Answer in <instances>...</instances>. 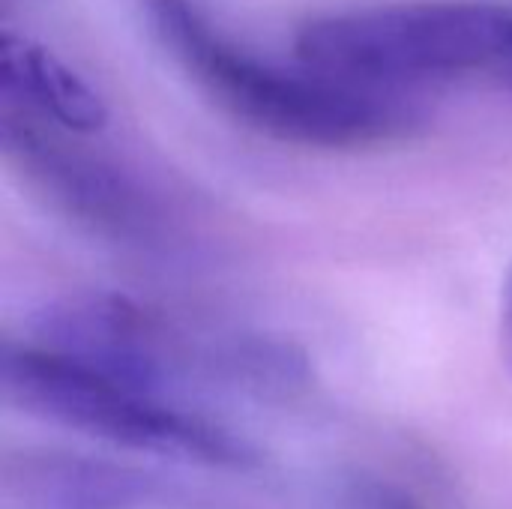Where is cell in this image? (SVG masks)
<instances>
[{
  "mask_svg": "<svg viewBox=\"0 0 512 509\" xmlns=\"http://www.w3.org/2000/svg\"><path fill=\"white\" fill-rule=\"evenodd\" d=\"M336 509H411V504L393 492H387L384 486L378 483H369V486H351L339 501Z\"/></svg>",
  "mask_w": 512,
  "mask_h": 509,
  "instance_id": "cell-6",
  "label": "cell"
},
{
  "mask_svg": "<svg viewBox=\"0 0 512 509\" xmlns=\"http://www.w3.org/2000/svg\"><path fill=\"white\" fill-rule=\"evenodd\" d=\"M3 147L15 168L63 213L117 240L153 234V207L120 168L72 144V132L3 105Z\"/></svg>",
  "mask_w": 512,
  "mask_h": 509,
  "instance_id": "cell-4",
  "label": "cell"
},
{
  "mask_svg": "<svg viewBox=\"0 0 512 509\" xmlns=\"http://www.w3.org/2000/svg\"><path fill=\"white\" fill-rule=\"evenodd\" d=\"M294 51L315 72L375 90L512 72V6L435 0L327 12L297 30Z\"/></svg>",
  "mask_w": 512,
  "mask_h": 509,
  "instance_id": "cell-2",
  "label": "cell"
},
{
  "mask_svg": "<svg viewBox=\"0 0 512 509\" xmlns=\"http://www.w3.org/2000/svg\"><path fill=\"white\" fill-rule=\"evenodd\" d=\"M0 93L3 105L72 135H96L108 123L102 96L72 66L12 30L0 39Z\"/></svg>",
  "mask_w": 512,
  "mask_h": 509,
  "instance_id": "cell-5",
  "label": "cell"
},
{
  "mask_svg": "<svg viewBox=\"0 0 512 509\" xmlns=\"http://www.w3.org/2000/svg\"><path fill=\"white\" fill-rule=\"evenodd\" d=\"M153 36L183 75L231 120L282 144L372 150L405 141L423 117L393 90L315 69L291 72L225 36L192 0H144Z\"/></svg>",
  "mask_w": 512,
  "mask_h": 509,
  "instance_id": "cell-1",
  "label": "cell"
},
{
  "mask_svg": "<svg viewBox=\"0 0 512 509\" xmlns=\"http://www.w3.org/2000/svg\"><path fill=\"white\" fill-rule=\"evenodd\" d=\"M501 354L512 378V264L501 288Z\"/></svg>",
  "mask_w": 512,
  "mask_h": 509,
  "instance_id": "cell-7",
  "label": "cell"
},
{
  "mask_svg": "<svg viewBox=\"0 0 512 509\" xmlns=\"http://www.w3.org/2000/svg\"><path fill=\"white\" fill-rule=\"evenodd\" d=\"M0 378L9 405L87 438L219 468L252 462L222 426L45 342H6Z\"/></svg>",
  "mask_w": 512,
  "mask_h": 509,
  "instance_id": "cell-3",
  "label": "cell"
}]
</instances>
